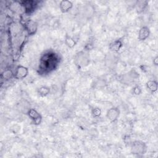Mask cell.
<instances>
[{
  "label": "cell",
  "instance_id": "cell-1",
  "mask_svg": "<svg viewBox=\"0 0 158 158\" xmlns=\"http://www.w3.org/2000/svg\"><path fill=\"white\" fill-rule=\"evenodd\" d=\"M58 56L54 52L45 53L40 59L39 70L40 73H48L54 70L59 62Z\"/></svg>",
  "mask_w": 158,
  "mask_h": 158
},
{
  "label": "cell",
  "instance_id": "cell-2",
  "mask_svg": "<svg viewBox=\"0 0 158 158\" xmlns=\"http://www.w3.org/2000/svg\"><path fill=\"white\" fill-rule=\"evenodd\" d=\"M146 151V144L140 141H135L131 143V152L133 154H143Z\"/></svg>",
  "mask_w": 158,
  "mask_h": 158
},
{
  "label": "cell",
  "instance_id": "cell-3",
  "mask_svg": "<svg viewBox=\"0 0 158 158\" xmlns=\"http://www.w3.org/2000/svg\"><path fill=\"white\" fill-rule=\"evenodd\" d=\"M27 115L29 118L32 120L33 124L38 125L41 123L42 120V117L36 109H30L27 112Z\"/></svg>",
  "mask_w": 158,
  "mask_h": 158
},
{
  "label": "cell",
  "instance_id": "cell-4",
  "mask_svg": "<svg viewBox=\"0 0 158 158\" xmlns=\"http://www.w3.org/2000/svg\"><path fill=\"white\" fill-rule=\"evenodd\" d=\"M28 74V69L23 65H18L14 73V78L18 80L25 78Z\"/></svg>",
  "mask_w": 158,
  "mask_h": 158
},
{
  "label": "cell",
  "instance_id": "cell-5",
  "mask_svg": "<svg viewBox=\"0 0 158 158\" xmlns=\"http://www.w3.org/2000/svg\"><path fill=\"white\" fill-rule=\"evenodd\" d=\"M120 115V110L117 107L110 108L106 114V117L110 122H115L117 120Z\"/></svg>",
  "mask_w": 158,
  "mask_h": 158
},
{
  "label": "cell",
  "instance_id": "cell-6",
  "mask_svg": "<svg viewBox=\"0 0 158 158\" xmlns=\"http://www.w3.org/2000/svg\"><path fill=\"white\" fill-rule=\"evenodd\" d=\"M76 61L77 62V65L85 67L89 64V58L88 54L83 52H80L77 56Z\"/></svg>",
  "mask_w": 158,
  "mask_h": 158
},
{
  "label": "cell",
  "instance_id": "cell-7",
  "mask_svg": "<svg viewBox=\"0 0 158 158\" xmlns=\"http://www.w3.org/2000/svg\"><path fill=\"white\" fill-rule=\"evenodd\" d=\"M25 28L29 35H33L37 31V24L33 20H29L25 22Z\"/></svg>",
  "mask_w": 158,
  "mask_h": 158
},
{
  "label": "cell",
  "instance_id": "cell-8",
  "mask_svg": "<svg viewBox=\"0 0 158 158\" xmlns=\"http://www.w3.org/2000/svg\"><path fill=\"white\" fill-rule=\"evenodd\" d=\"M73 7V3L70 1L63 0L60 2L59 8L62 13H66L72 9Z\"/></svg>",
  "mask_w": 158,
  "mask_h": 158
},
{
  "label": "cell",
  "instance_id": "cell-9",
  "mask_svg": "<svg viewBox=\"0 0 158 158\" xmlns=\"http://www.w3.org/2000/svg\"><path fill=\"white\" fill-rule=\"evenodd\" d=\"M150 35V30L146 26L142 27L138 32V40L140 41L146 40Z\"/></svg>",
  "mask_w": 158,
  "mask_h": 158
},
{
  "label": "cell",
  "instance_id": "cell-10",
  "mask_svg": "<svg viewBox=\"0 0 158 158\" xmlns=\"http://www.w3.org/2000/svg\"><path fill=\"white\" fill-rule=\"evenodd\" d=\"M20 4L23 7L26 13H30L35 9V6H36V3L33 1H23Z\"/></svg>",
  "mask_w": 158,
  "mask_h": 158
},
{
  "label": "cell",
  "instance_id": "cell-11",
  "mask_svg": "<svg viewBox=\"0 0 158 158\" xmlns=\"http://www.w3.org/2000/svg\"><path fill=\"white\" fill-rule=\"evenodd\" d=\"M123 46V43L121 40H116L109 44V49L114 52H118Z\"/></svg>",
  "mask_w": 158,
  "mask_h": 158
},
{
  "label": "cell",
  "instance_id": "cell-12",
  "mask_svg": "<svg viewBox=\"0 0 158 158\" xmlns=\"http://www.w3.org/2000/svg\"><path fill=\"white\" fill-rule=\"evenodd\" d=\"M146 88L151 92L154 93L156 92L158 88V84L156 80H149L146 82Z\"/></svg>",
  "mask_w": 158,
  "mask_h": 158
},
{
  "label": "cell",
  "instance_id": "cell-13",
  "mask_svg": "<svg viewBox=\"0 0 158 158\" xmlns=\"http://www.w3.org/2000/svg\"><path fill=\"white\" fill-rule=\"evenodd\" d=\"M77 41L75 40V38L69 36L68 35H66L65 38V43L66 46H67L69 48H73L77 44Z\"/></svg>",
  "mask_w": 158,
  "mask_h": 158
},
{
  "label": "cell",
  "instance_id": "cell-14",
  "mask_svg": "<svg viewBox=\"0 0 158 158\" xmlns=\"http://www.w3.org/2000/svg\"><path fill=\"white\" fill-rule=\"evenodd\" d=\"M37 92L40 96H46L50 93V88L46 86H41L38 89Z\"/></svg>",
  "mask_w": 158,
  "mask_h": 158
},
{
  "label": "cell",
  "instance_id": "cell-15",
  "mask_svg": "<svg viewBox=\"0 0 158 158\" xmlns=\"http://www.w3.org/2000/svg\"><path fill=\"white\" fill-rule=\"evenodd\" d=\"M12 77H14V73H13L10 69H7L1 73V78L6 80H9Z\"/></svg>",
  "mask_w": 158,
  "mask_h": 158
},
{
  "label": "cell",
  "instance_id": "cell-16",
  "mask_svg": "<svg viewBox=\"0 0 158 158\" xmlns=\"http://www.w3.org/2000/svg\"><path fill=\"white\" fill-rule=\"evenodd\" d=\"M136 5L137 10L139 12L140 10H143L144 9L146 6L147 5V1H137V4Z\"/></svg>",
  "mask_w": 158,
  "mask_h": 158
},
{
  "label": "cell",
  "instance_id": "cell-17",
  "mask_svg": "<svg viewBox=\"0 0 158 158\" xmlns=\"http://www.w3.org/2000/svg\"><path fill=\"white\" fill-rule=\"evenodd\" d=\"M102 111L101 110V109H99V107H95L93 108L91 110V114L93 115V117L95 118H98L99 117H100V115H101Z\"/></svg>",
  "mask_w": 158,
  "mask_h": 158
},
{
  "label": "cell",
  "instance_id": "cell-18",
  "mask_svg": "<svg viewBox=\"0 0 158 158\" xmlns=\"http://www.w3.org/2000/svg\"><path fill=\"white\" fill-rule=\"evenodd\" d=\"M132 93L135 95H139L141 93V88L139 86L136 85L133 88Z\"/></svg>",
  "mask_w": 158,
  "mask_h": 158
},
{
  "label": "cell",
  "instance_id": "cell-19",
  "mask_svg": "<svg viewBox=\"0 0 158 158\" xmlns=\"http://www.w3.org/2000/svg\"><path fill=\"white\" fill-rule=\"evenodd\" d=\"M153 64L155 65H157V64H158V56H156L153 59Z\"/></svg>",
  "mask_w": 158,
  "mask_h": 158
}]
</instances>
